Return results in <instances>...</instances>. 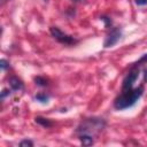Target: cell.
Returning <instances> with one entry per match:
<instances>
[{
  "label": "cell",
  "instance_id": "obj_8",
  "mask_svg": "<svg viewBox=\"0 0 147 147\" xmlns=\"http://www.w3.org/2000/svg\"><path fill=\"white\" fill-rule=\"evenodd\" d=\"M34 121H36V123H38L39 125H41V126H44V127H51V126L53 125V123H52L48 118H45V117L38 116V117L34 118Z\"/></svg>",
  "mask_w": 147,
  "mask_h": 147
},
{
  "label": "cell",
  "instance_id": "obj_4",
  "mask_svg": "<svg viewBox=\"0 0 147 147\" xmlns=\"http://www.w3.org/2000/svg\"><path fill=\"white\" fill-rule=\"evenodd\" d=\"M121 36H122V31H121V29H118V28L113 29V30L108 33V36L106 37L105 42H103V46H105L106 48L113 47V46H114L115 44H117V41L121 39Z\"/></svg>",
  "mask_w": 147,
  "mask_h": 147
},
{
  "label": "cell",
  "instance_id": "obj_14",
  "mask_svg": "<svg viewBox=\"0 0 147 147\" xmlns=\"http://www.w3.org/2000/svg\"><path fill=\"white\" fill-rule=\"evenodd\" d=\"M9 93H10V91H8V90H6V88H5V90H2V92H1V100H3V99H5Z\"/></svg>",
  "mask_w": 147,
  "mask_h": 147
},
{
  "label": "cell",
  "instance_id": "obj_11",
  "mask_svg": "<svg viewBox=\"0 0 147 147\" xmlns=\"http://www.w3.org/2000/svg\"><path fill=\"white\" fill-rule=\"evenodd\" d=\"M20 146L21 147H32L33 146V142L31 140H28V139H24L20 142Z\"/></svg>",
  "mask_w": 147,
  "mask_h": 147
},
{
  "label": "cell",
  "instance_id": "obj_17",
  "mask_svg": "<svg viewBox=\"0 0 147 147\" xmlns=\"http://www.w3.org/2000/svg\"><path fill=\"white\" fill-rule=\"evenodd\" d=\"M144 76H145V80L147 82V68H146L145 71H144Z\"/></svg>",
  "mask_w": 147,
  "mask_h": 147
},
{
  "label": "cell",
  "instance_id": "obj_9",
  "mask_svg": "<svg viewBox=\"0 0 147 147\" xmlns=\"http://www.w3.org/2000/svg\"><path fill=\"white\" fill-rule=\"evenodd\" d=\"M48 99H49V96L46 95V94H44V93H39V94L36 95V100H38L41 103H47L48 102Z\"/></svg>",
  "mask_w": 147,
  "mask_h": 147
},
{
  "label": "cell",
  "instance_id": "obj_3",
  "mask_svg": "<svg viewBox=\"0 0 147 147\" xmlns=\"http://www.w3.org/2000/svg\"><path fill=\"white\" fill-rule=\"evenodd\" d=\"M49 31H51V34H52L57 41H60V42H62V44L71 45V44H74V42H76V40H75L71 36L65 34L64 32H62V31H61L59 28H56V26H51Z\"/></svg>",
  "mask_w": 147,
  "mask_h": 147
},
{
  "label": "cell",
  "instance_id": "obj_1",
  "mask_svg": "<svg viewBox=\"0 0 147 147\" xmlns=\"http://www.w3.org/2000/svg\"><path fill=\"white\" fill-rule=\"evenodd\" d=\"M142 94V87H137L130 91H123V93L114 101V107L118 110L126 109L133 106Z\"/></svg>",
  "mask_w": 147,
  "mask_h": 147
},
{
  "label": "cell",
  "instance_id": "obj_7",
  "mask_svg": "<svg viewBox=\"0 0 147 147\" xmlns=\"http://www.w3.org/2000/svg\"><path fill=\"white\" fill-rule=\"evenodd\" d=\"M79 140L84 146H91L93 145V138L92 136L87 134V133H83L82 136H79Z\"/></svg>",
  "mask_w": 147,
  "mask_h": 147
},
{
  "label": "cell",
  "instance_id": "obj_16",
  "mask_svg": "<svg viewBox=\"0 0 147 147\" xmlns=\"http://www.w3.org/2000/svg\"><path fill=\"white\" fill-rule=\"evenodd\" d=\"M146 61H147V54L142 55V56L140 57V60H139V61L137 62V64H138V63H142V62H146Z\"/></svg>",
  "mask_w": 147,
  "mask_h": 147
},
{
  "label": "cell",
  "instance_id": "obj_5",
  "mask_svg": "<svg viewBox=\"0 0 147 147\" xmlns=\"http://www.w3.org/2000/svg\"><path fill=\"white\" fill-rule=\"evenodd\" d=\"M138 76H139V71L138 70L131 71L124 78V80H123V91H130V90H132V86H133L134 82L137 80Z\"/></svg>",
  "mask_w": 147,
  "mask_h": 147
},
{
  "label": "cell",
  "instance_id": "obj_6",
  "mask_svg": "<svg viewBox=\"0 0 147 147\" xmlns=\"http://www.w3.org/2000/svg\"><path fill=\"white\" fill-rule=\"evenodd\" d=\"M9 86H10L11 90H14V91H21V90H23V87H24L22 80H21L20 78L15 77V76H13V77L9 78Z\"/></svg>",
  "mask_w": 147,
  "mask_h": 147
},
{
  "label": "cell",
  "instance_id": "obj_10",
  "mask_svg": "<svg viewBox=\"0 0 147 147\" xmlns=\"http://www.w3.org/2000/svg\"><path fill=\"white\" fill-rule=\"evenodd\" d=\"M34 82H36V84L39 85V86H46V85L48 84V83H47V79H45L44 77H40V76L36 77V78H34Z\"/></svg>",
  "mask_w": 147,
  "mask_h": 147
},
{
  "label": "cell",
  "instance_id": "obj_13",
  "mask_svg": "<svg viewBox=\"0 0 147 147\" xmlns=\"http://www.w3.org/2000/svg\"><path fill=\"white\" fill-rule=\"evenodd\" d=\"M101 20L105 22V24H106V26L108 28L110 24H111V21H110V18H108V17H106V16H102L101 17Z\"/></svg>",
  "mask_w": 147,
  "mask_h": 147
},
{
  "label": "cell",
  "instance_id": "obj_12",
  "mask_svg": "<svg viewBox=\"0 0 147 147\" xmlns=\"http://www.w3.org/2000/svg\"><path fill=\"white\" fill-rule=\"evenodd\" d=\"M0 65H1V69L2 70H6L9 67V62L7 60H5V59H1L0 60Z\"/></svg>",
  "mask_w": 147,
  "mask_h": 147
},
{
  "label": "cell",
  "instance_id": "obj_2",
  "mask_svg": "<svg viewBox=\"0 0 147 147\" xmlns=\"http://www.w3.org/2000/svg\"><path fill=\"white\" fill-rule=\"evenodd\" d=\"M105 125H106V123L102 118H87L78 125L76 131L78 133H87V134L88 133H98V132L102 131Z\"/></svg>",
  "mask_w": 147,
  "mask_h": 147
},
{
  "label": "cell",
  "instance_id": "obj_18",
  "mask_svg": "<svg viewBox=\"0 0 147 147\" xmlns=\"http://www.w3.org/2000/svg\"><path fill=\"white\" fill-rule=\"evenodd\" d=\"M74 1H79V0H74Z\"/></svg>",
  "mask_w": 147,
  "mask_h": 147
},
{
  "label": "cell",
  "instance_id": "obj_15",
  "mask_svg": "<svg viewBox=\"0 0 147 147\" xmlns=\"http://www.w3.org/2000/svg\"><path fill=\"white\" fill-rule=\"evenodd\" d=\"M138 6H145L147 5V0H134Z\"/></svg>",
  "mask_w": 147,
  "mask_h": 147
}]
</instances>
